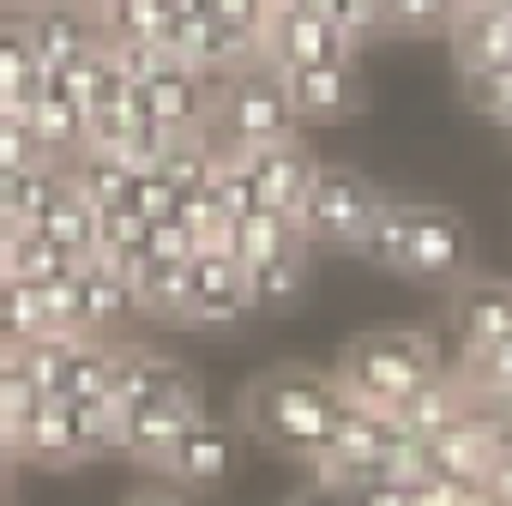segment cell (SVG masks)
I'll return each instance as SVG.
<instances>
[{"label": "cell", "instance_id": "6", "mask_svg": "<svg viewBox=\"0 0 512 506\" xmlns=\"http://www.w3.org/2000/svg\"><path fill=\"white\" fill-rule=\"evenodd\" d=\"M380 199H386V193H380L362 169H350V163H320V169H314V187H308V199H302V235H308V247L362 253Z\"/></svg>", "mask_w": 512, "mask_h": 506}, {"label": "cell", "instance_id": "44", "mask_svg": "<svg viewBox=\"0 0 512 506\" xmlns=\"http://www.w3.org/2000/svg\"><path fill=\"white\" fill-rule=\"evenodd\" d=\"M494 127H500V133H506V139H512V109H506V115H500V121H494Z\"/></svg>", "mask_w": 512, "mask_h": 506}, {"label": "cell", "instance_id": "30", "mask_svg": "<svg viewBox=\"0 0 512 506\" xmlns=\"http://www.w3.org/2000/svg\"><path fill=\"white\" fill-rule=\"evenodd\" d=\"M109 43H97V49H85V55H73L61 73H55V97H67V103H79V109H91V97H97V85L109 79Z\"/></svg>", "mask_w": 512, "mask_h": 506}, {"label": "cell", "instance_id": "12", "mask_svg": "<svg viewBox=\"0 0 512 506\" xmlns=\"http://www.w3.org/2000/svg\"><path fill=\"white\" fill-rule=\"evenodd\" d=\"M19 458L25 464H43V470H73V464H85L97 452H91L85 416L67 398H37V416H31V428L19 440Z\"/></svg>", "mask_w": 512, "mask_h": 506}, {"label": "cell", "instance_id": "9", "mask_svg": "<svg viewBox=\"0 0 512 506\" xmlns=\"http://www.w3.org/2000/svg\"><path fill=\"white\" fill-rule=\"evenodd\" d=\"M247 314H260L253 308V290H247V272L229 260V253H193V314H187V326L229 332Z\"/></svg>", "mask_w": 512, "mask_h": 506}, {"label": "cell", "instance_id": "7", "mask_svg": "<svg viewBox=\"0 0 512 506\" xmlns=\"http://www.w3.org/2000/svg\"><path fill=\"white\" fill-rule=\"evenodd\" d=\"M260 61L272 73L284 67H350V43L332 31V19H320L302 0H272V19H266V37H260Z\"/></svg>", "mask_w": 512, "mask_h": 506}, {"label": "cell", "instance_id": "18", "mask_svg": "<svg viewBox=\"0 0 512 506\" xmlns=\"http://www.w3.org/2000/svg\"><path fill=\"white\" fill-rule=\"evenodd\" d=\"M290 253H314V247H308V235H302V223H296L290 211L260 205L253 217H241V223H235V266H241V272L266 266V260H290Z\"/></svg>", "mask_w": 512, "mask_h": 506}, {"label": "cell", "instance_id": "13", "mask_svg": "<svg viewBox=\"0 0 512 506\" xmlns=\"http://www.w3.org/2000/svg\"><path fill=\"white\" fill-rule=\"evenodd\" d=\"M73 290H79V332L85 338H109L133 320V278L115 260H85L73 272Z\"/></svg>", "mask_w": 512, "mask_h": 506}, {"label": "cell", "instance_id": "31", "mask_svg": "<svg viewBox=\"0 0 512 506\" xmlns=\"http://www.w3.org/2000/svg\"><path fill=\"white\" fill-rule=\"evenodd\" d=\"M332 31L350 43V55H362L374 37H386V7L380 0H332Z\"/></svg>", "mask_w": 512, "mask_h": 506}, {"label": "cell", "instance_id": "34", "mask_svg": "<svg viewBox=\"0 0 512 506\" xmlns=\"http://www.w3.org/2000/svg\"><path fill=\"white\" fill-rule=\"evenodd\" d=\"M193 253H199V235L181 217L145 223V266H175V260H193Z\"/></svg>", "mask_w": 512, "mask_h": 506}, {"label": "cell", "instance_id": "25", "mask_svg": "<svg viewBox=\"0 0 512 506\" xmlns=\"http://www.w3.org/2000/svg\"><path fill=\"white\" fill-rule=\"evenodd\" d=\"M133 175H139V169H127L115 151H91V145L67 163V181H73V193H79L91 211H103V205H127Z\"/></svg>", "mask_w": 512, "mask_h": 506}, {"label": "cell", "instance_id": "2", "mask_svg": "<svg viewBox=\"0 0 512 506\" xmlns=\"http://www.w3.org/2000/svg\"><path fill=\"white\" fill-rule=\"evenodd\" d=\"M338 410H344V392L326 368H272L247 392V428L290 458H320Z\"/></svg>", "mask_w": 512, "mask_h": 506}, {"label": "cell", "instance_id": "16", "mask_svg": "<svg viewBox=\"0 0 512 506\" xmlns=\"http://www.w3.org/2000/svg\"><path fill=\"white\" fill-rule=\"evenodd\" d=\"M31 25V61L55 79L73 55H85V49H97L103 43V31H97V19H85L79 7H49V13H37V19H25Z\"/></svg>", "mask_w": 512, "mask_h": 506}, {"label": "cell", "instance_id": "29", "mask_svg": "<svg viewBox=\"0 0 512 506\" xmlns=\"http://www.w3.org/2000/svg\"><path fill=\"white\" fill-rule=\"evenodd\" d=\"M37 332H49L43 326V308H37V284L0 278V350H13V344H25Z\"/></svg>", "mask_w": 512, "mask_h": 506}, {"label": "cell", "instance_id": "14", "mask_svg": "<svg viewBox=\"0 0 512 506\" xmlns=\"http://www.w3.org/2000/svg\"><path fill=\"white\" fill-rule=\"evenodd\" d=\"M278 85H284V97L296 103L302 127H308V121H344V115L362 103L356 61H350V67H284Z\"/></svg>", "mask_w": 512, "mask_h": 506}, {"label": "cell", "instance_id": "26", "mask_svg": "<svg viewBox=\"0 0 512 506\" xmlns=\"http://www.w3.org/2000/svg\"><path fill=\"white\" fill-rule=\"evenodd\" d=\"M392 37H446L458 25V0H380Z\"/></svg>", "mask_w": 512, "mask_h": 506}, {"label": "cell", "instance_id": "20", "mask_svg": "<svg viewBox=\"0 0 512 506\" xmlns=\"http://www.w3.org/2000/svg\"><path fill=\"white\" fill-rule=\"evenodd\" d=\"M79 260L43 229L19 223L13 241H7V260H0V278H19V284H55V278H73Z\"/></svg>", "mask_w": 512, "mask_h": 506}, {"label": "cell", "instance_id": "37", "mask_svg": "<svg viewBox=\"0 0 512 506\" xmlns=\"http://www.w3.org/2000/svg\"><path fill=\"white\" fill-rule=\"evenodd\" d=\"M488 494H494L500 506H512V458H500V464H494V476H488Z\"/></svg>", "mask_w": 512, "mask_h": 506}, {"label": "cell", "instance_id": "10", "mask_svg": "<svg viewBox=\"0 0 512 506\" xmlns=\"http://www.w3.org/2000/svg\"><path fill=\"white\" fill-rule=\"evenodd\" d=\"M139 103L151 121H163L169 133H199L217 109V79L181 67V61H163L145 85H139Z\"/></svg>", "mask_w": 512, "mask_h": 506}, {"label": "cell", "instance_id": "27", "mask_svg": "<svg viewBox=\"0 0 512 506\" xmlns=\"http://www.w3.org/2000/svg\"><path fill=\"white\" fill-rule=\"evenodd\" d=\"M308 284V253H290V260H266L247 272V290H253V308H290Z\"/></svg>", "mask_w": 512, "mask_h": 506}, {"label": "cell", "instance_id": "24", "mask_svg": "<svg viewBox=\"0 0 512 506\" xmlns=\"http://www.w3.org/2000/svg\"><path fill=\"white\" fill-rule=\"evenodd\" d=\"M25 121H31V133H37V145H43V157L49 163H73L79 151H85V109L79 103H67V97H43V103H31L25 109Z\"/></svg>", "mask_w": 512, "mask_h": 506}, {"label": "cell", "instance_id": "36", "mask_svg": "<svg viewBox=\"0 0 512 506\" xmlns=\"http://www.w3.org/2000/svg\"><path fill=\"white\" fill-rule=\"evenodd\" d=\"M211 199H217V211H223V223L235 229L241 217H253V211H260V193H253V181L235 169V163H223L217 169V181H211Z\"/></svg>", "mask_w": 512, "mask_h": 506}, {"label": "cell", "instance_id": "38", "mask_svg": "<svg viewBox=\"0 0 512 506\" xmlns=\"http://www.w3.org/2000/svg\"><path fill=\"white\" fill-rule=\"evenodd\" d=\"M67 7H79L85 19H97V25H103V19H109V13L121 7V0H67Z\"/></svg>", "mask_w": 512, "mask_h": 506}, {"label": "cell", "instance_id": "19", "mask_svg": "<svg viewBox=\"0 0 512 506\" xmlns=\"http://www.w3.org/2000/svg\"><path fill=\"white\" fill-rule=\"evenodd\" d=\"M193 314V260L175 266H145L133 278V320H157V326H187Z\"/></svg>", "mask_w": 512, "mask_h": 506}, {"label": "cell", "instance_id": "11", "mask_svg": "<svg viewBox=\"0 0 512 506\" xmlns=\"http://www.w3.org/2000/svg\"><path fill=\"white\" fill-rule=\"evenodd\" d=\"M452 338L458 356L512 338V278H464L452 296Z\"/></svg>", "mask_w": 512, "mask_h": 506}, {"label": "cell", "instance_id": "4", "mask_svg": "<svg viewBox=\"0 0 512 506\" xmlns=\"http://www.w3.org/2000/svg\"><path fill=\"white\" fill-rule=\"evenodd\" d=\"M211 139H217V151H223V163H235L241 151H253V145H278V139H296L302 133V115H296V103L284 97V85H278V73L266 67V61H253V67H241V73H229V79H217V109H211Z\"/></svg>", "mask_w": 512, "mask_h": 506}, {"label": "cell", "instance_id": "21", "mask_svg": "<svg viewBox=\"0 0 512 506\" xmlns=\"http://www.w3.org/2000/svg\"><path fill=\"white\" fill-rule=\"evenodd\" d=\"M79 338H85V332H37V338H25V344H13V350H0V356H7L43 398H61L67 368H73V356H79Z\"/></svg>", "mask_w": 512, "mask_h": 506}, {"label": "cell", "instance_id": "35", "mask_svg": "<svg viewBox=\"0 0 512 506\" xmlns=\"http://www.w3.org/2000/svg\"><path fill=\"white\" fill-rule=\"evenodd\" d=\"M37 163H49V157H43L31 121L13 115V109H0V169H37Z\"/></svg>", "mask_w": 512, "mask_h": 506}, {"label": "cell", "instance_id": "32", "mask_svg": "<svg viewBox=\"0 0 512 506\" xmlns=\"http://www.w3.org/2000/svg\"><path fill=\"white\" fill-rule=\"evenodd\" d=\"M464 79V103L488 121H500L512 109V67H458Z\"/></svg>", "mask_w": 512, "mask_h": 506}, {"label": "cell", "instance_id": "15", "mask_svg": "<svg viewBox=\"0 0 512 506\" xmlns=\"http://www.w3.org/2000/svg\"><path fill=\"white\" fill-rule=\"evenodd\" d=\"M49 73L31 61V25L19 13H0V109H13L25 115L31 103L49 97Z\"/></svg>", "mask_w": 512, "mask_h": 506}, {"label": "cell", "instance_id": "22", "mask_svg": "<svg viewBox=\"0 0 512 506\" xmlns=\"http://www.w3.org/2000/svg\"><path fill=\"white\" fill-rule=\"evenodd\" d=\"M229 464H235V434H229L223 422L199 416V422L187 428V440H181L169 476H175V482H199V488H211V482L229 476Z\"/></svg>", "mask_w": 512, "mask_h": 506}, {"label": "cell", "instance_id": "43", "mask_svg": "<svg viewBox=\"0 0 512 506\" xmlns=\"http://www.w3.org/2000/svg\"><path fill=\"white\" fill-rule=\"evenodd\" d=\"M127 506H175V500H163V494H133Z\"/></svg>", "mask_w": 512, "mask_h": 506}, {"label": "cell", "instance_id": "33", "mask_svg": "<svg viewBox=\"0 0 512 506\" xmlns=\"http://www.w3.org/2000/svg\"><path fill=\"white\" fill-rule=\"evenodd\" d=\"M175 187H169V175L163 169H139L133 175V187H127V211L139 217V223H163V217H175Z\"/></svg>", "mask_w": 512, "mask_h": 506}, {"label": "cell", "instance_id": "17", "mask_svg": "<svg viewBox=\"0 0 512 506\" xmlns=\"http://www.w3.org/2000/svg\"><path fill=\"white\" fill-rule=\"evenodd\" d=\"M464 410H470V386L458 380V368H446V374H434L428 386H416V392L392 410V422H398L410 440H434V434L452 428Z\"/></svg>", "mask_w": 512, "mask_h": 506}, {"label": "cell", "instance_id": "8", "mask_svg": "<svg viewBox=\"0 0 512 506\" xmlns=\"http://www.w3.org/2000/svg\"><path fill=\"white\" fill-rule=\"evenodd\" d=\"M235 169L253 181L260 205L290 211V217L302 223V199H308L314 169H320V157L302 145V133H296V139H278V145H253V151H241V157H235Z\"/></svg>", "mask_w": 512, "mask_h": 506}, {"label": "cell", "instance_id": "46", "mask_svg": "<svg viewBox=\"0 0 512 506\" xmlns=\"http://www.w3.org/2000/svg\"><path fill=\"white\" fill-rule=\"evenodd\" d=\"M0 13H7V0H0Z\"/></svg>", "mask_w": 512, "mask_h": 506}, {"label": "cell", "instance_id": "28", "mask_svg": "<svg viewBox=\"0 0 512 506\" xmlns=\"http://www.w3.org/2000/svg\"><path fill=\"white\" fill-rule=\"evenodd\" d=\"M37 386L7 362V356H0V440H7L13 452H19V440H25V428H31V416H37ZM25 464V458H19Z\"/></svg>", "mask_w": 512, "mask_h": 506}, {"label": "cell", "instance_id": "40", "mask_svg": "<svg viewBox=\"0 0 512 506\" xmlns=\"http://www.w3.org/2000/svg\"><path fill=\"white\" fill-rule=\"evenodd\" d=\"M458 13H512V0H458Z\"/></svg>", "mask_w": 512, "mask_h": 506}, {"label": "cell", "instance_id": "42", "mask_svg": "<svg viewBox=\"0 0 512 506\" xmlns=\"http://www.w3.org/2000/svg\"><path fill=\"white\" fill-rule=\"evenodd\" d=\"M500 440H506V458H512V410H500Z\"/></svg>", "mask_w": 512, "mask_h": 506}, {"label": "cell", "instance_id": "39", "mask_svg": "<svg viewBox=\"0 0 512 506\" xmlns=\"http://www.w3.org/2000/svg\"><path fill=\"white\" fill-rule=\"evenodd\" d=\"M49 7H61V0H7V13H19V19H37Z\"/></svg>", "mask_w": 512, "mask_h": 506}, {"label": "cell", "instance_id": "41", "mask_svg": "<svg viewBox=\"0 0 512 506\" xmlns=\"http://www.w3.org/2000/svg\"><path fill=\"white\" fill-rule=\"evenodd\" d=\"M13 470H19V452H13L7 440H0V482H13Z\"/></svg>", "mask_w": 512, "mask_h": 506}, {"label": "cell", "instance_id": "5", "mask_svg": "<svg viewBox=\"0 0 512 506\" xmlns=\"http://www.w3.org/2000/svg\"><path fill=\"white\" fill-rule=\"evenodd\" d=\"M205 416V386H199V374L193 368H181V362H157V380H151V392H145V404L133 410V422H127V452L121 458H133L139 470H163L169 476V464H175V452H181V440H187V428Z\"/></svg>", "mask_w": 512, "mask_h": 506}, {"label": "cell", "instance_id": "23", "mask_svg": "<svg viewBox=\"0 0 512 506\" xmlns=\"http://www.w3.org/2000/svg\"><path fill=\"white\" fill-rule=\"evenodd\" d=\"M446 37L458 67H512V13H458Z\"/></svg>", "mask_w": 512, "mask_h": 506}, {"label": "cell", "instance_id": "1", "mask_svg": "<svg viewBox=\"0 0 512 506\" xmlns=\"http://www.w3.org/2000/svg\"><path fill=\"white\" fill-rule=\"evenodd\" d=\"M362 253L386 272H404L416 284H458L470 272V229L458 211L428 199H380Z\"/></svg>", "mask_w": 512, "mask_h": 506}, {"label": "cell", "instance_id": "3", "mask_svg": "<svg viewBox=\"0 0 512 506\" xmlns=\"http://www.w3.org/2000/svg\"><path fill=\"white\" fill-rule=\"evenodd\" d=\"M434 374H446V344L434 338V332H422V326H398V332H368V338H356L344 356H338V368H332V380H338V392L350 398V404H368V410H398L416 386H428Z\"/></svg>", "mask_w": 512, "mask_h": 506}, {"label": "cell", "instance_id": "45", "mask_svg": "<svg viewBox=\"0 0 512 506\" xmlns=\"http://www.w3.org/2000/svg\"><path fill=\"white\" fill-rule=\"evenodd\" d=\"M0 506H13V494H7V482H0Z\"/></svg>", "mask_w": 512, "mask_h": 506}]
</instances>
